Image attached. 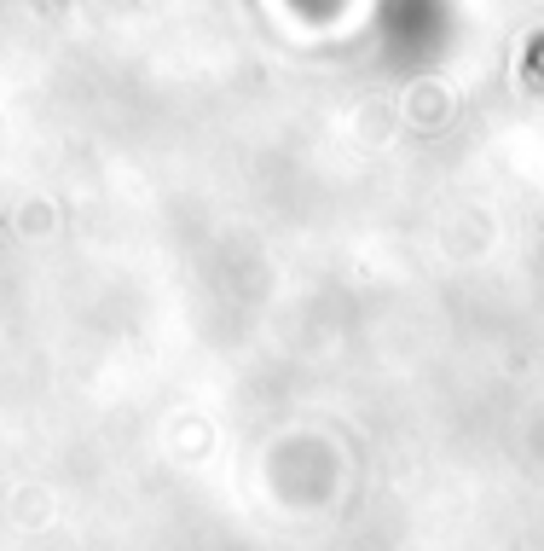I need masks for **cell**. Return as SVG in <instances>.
<instances>
[{"instance_id": "cell-1", "label": "cell", "mask_w": 544, "mask_h": 551, "mask_svg": "<svg viewBox=\"0 0 544 551\" xmlns=\"http://www.w3.org/2000/svg\"><path fill=\"white\" fill-rule=\"evenodd\" d=\"M533 47H539V53H533V70H527V88L544 93V41H533Z\"/></svg>"}]
</instances>
